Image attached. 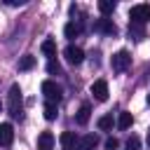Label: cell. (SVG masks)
<instances>
[{"label": "cell", "instance_id": "cell-1", "mask_svg": "<svg viewBox=\"0 0 150 150\" xmlns=\"http://www.w3.org/2000/svg\"><path fill=\"white\" fill-rule=\"evenodd\" d=\"M7 110L14 120H19L23 115V96H21V87L12 84L9 87V98H7Z\"/></svg>", "mask_w": 150, "mask_h": 150}, {"label": "cell", "instance_id": "cell-2", "mask_svg": "<svg viewBox=\"0 0 150 150\" xmlns=\"http://www.w3.org/2000/svg\"><path fill=\"white\" fill-rule=\"evenodd\" d=\"M110 66H112V70H115V73H124V70L131 66V54H129L127 49H120L117 54H112Z\"/></svg>", "mask_w": 150, "mask_h": 150}, {"label": "cell", "instance_id": "cell-3", "mask_svg": "<svg viewBox=\"0 0 150 150\" xmlns=\"http://www.w3.org/2000/svg\"><path fill=\"white\" fill-rule=\"evenodd\" d=\"M42 94H45V98H47L49 103H59L61 96H63L61 87H59L54 80H45V82H42Z\"/></svg>", "mask_w": 150, "mask_h": 150}, {"label": "cell", "instance_id": "cell-4", "mask_svg": "<svg viewBox=\"0 0 150 150\" xmlns=\"http://www.w3.org/2000/svg\"><path fill=\"white\" fill-rule=\"evenodd\" d=\"M129 16H131V23H143L150 21V5H134L129 9Z\"/></svg>", "mask_w": 150, "mask_h": 150}, {"label": "cell", "instance_id": "cell-5", "mask_svg": "<svg viewBox=\"0 0 150 150\" xmlns=\"http://www.w3.org/2000/svg\"><path fill=\"white\" fill-rule=\"evenodd\" d=\"M63 54H66V61L73 63V66H80V63L84 61V52H82L80 47H75V45H68V47L63 49Z\"/></svg>", "mask_w": 150, "mask_h": 150}, {"label": "cell", "instance_id": "cell-6", "mask_svg": "<svg viewBox=\"0 0 150 150\" xmlns=\"http://www.w3.org/2000/svg\"><path fill=\"white\" fill-rule=\"evenodd\" d=\"M94 30L103 33V35H115L117 33V26L110 21V19H96L94 21Z\"/></svg>", "mask_w": 150, "mask_h": 150}, {"label": "cell", "instance_id": "cell-7", "mask_svg": "<svg viewBox=\"0 0 150 150\" xmlns=\"http://www.w3.org/2000/svg\"><path fill=\"white\" fill-rule=\"evenodd\" d=\"M91 94L96 101H108V82L105 80H96L91 84Z\"/></svg>", "mask_w": 150, "mask_h": 150}, {"label": "cell", "instance_id": "cell-8", "mask_svg": "<svg viewBox=\"0 0 150 150\" xmlns=\"http://www.w3.org/2000/svg\"><path fill=\"white\" fill-rule=\"evenodd\" d=\"M12 141H14V129H12V124L9 122H2L0 124V145H12Z\"/></svg>", "mask_w": 150, "mask_h": 150}, {"label": "cell", "instance_id": "cell-9", "mask_svg": "<svg viewBox=\"0 0 150 150\" xmlns=\"http://www.w3.org/2000/svg\"><path fill=\"white\" fill-rule=\"evenodd\" d=\"M59 141H61V148L63 150H77V136L73 131H63Z\"/></svg>", "mask_w": 150, "mask_h": 150}, {"label": "cell", "instance_id": "cell-10", "mask_svg": "<svg viewBox=\"0 0 150 150\" xmlns=\"http://www.w3.org/2000/svg\"><path fill=\"white\" fill-rule=\"evenodd\" d=\"M98 143V138L94 134H87V136H80L77 138V150H94Z\"/></svg>", "mask_w": 150, "mask_h": 150}, {"label": "cell", "instance_id": "cell-11", "mask_svg": "<svg viewBox=\"0 0 150 150\" xmlns=\"http://www.w3.org/2000/svg\"><path fill=\"white\" fill-rule=\"evenodd\" d=\"M38 150H54V136L52 131H42L38 138Z\"/></svg>", "mask_w": 150, "mask_h": 150}, {"label": "cell", "instance_id": "cell-12", "mask_svg": "<svg viewBox=\"0 0 150 150\" xmlns=\"http://www.w3.org/2000/svg\"><path fill=\"white\" fill-rule=\"evenodd\" d=\"M63 33H66V38H68V40H73V38H77V35L82 33V21L77 19V21H70V23H66V28H63Z\"/></svg>", "mask_w": 150, "mask_h": 150}, {"label": "cell", "instance_id": "cell-13", "mask_svg": "<svg viewBox=\"0 0 150 150\" xmlns=\"http://www.w3.org/2000/svg\"><path fill=\"white\" fill-rule=\"evenodd\" d=\"M89 117H91V105L89 103H82L80 110H77V124H87Z\"/></svg>", "mask_w": 150, "mask_h": 150}, {"label": "cell", "instance_id": "cell-14", "mask_svg": "<svg viewBox=\"0 0 150 150\" xmlns=\"http://www.w3.org/2000/svg\"><path fill=\"white\" fill-rule=\"evenodd\" d=\"M129 35L138 42V40H143L145 38V28H143V23H129Z\"/></svg>", "mask_w": 150, "mask_h": 150}, {"label": "cell", "instance_id": "cell-15", "mask_svg": "<svg viewBox=\"0 0 150 150\" xmlns=\"http://www.w3.org/2000/svg\"><path fill=\"white\" fill-rule=\"evenodd\" d=\"M42 54L49 56V61H52V59L56 56V42H54V40H45V42H42Z\"/></svg>", "mask_w": 150, "mask_h": 150}, {"label": "cell", "instance_id": "cell-16", "mask_svg": "<svg viewBox=\"0 0 150 150\" xmlns=\"http://www.w3.org/2000/svg\"><path fill=\"white\" fill-rule=\"evenodd\" d=\"M42 112H45V120H56V115H59V110H56V103H45V108H42Z\"/></svg>", "mask_w": 150, "mask_h": 150}, {"label": "cell", "instance_id": "cell-17", "mask_svg": "<svg viewBox=\"0 0 150 150\" xmlns=\"http://www.w3.org/2000/svg\"><path fill=\"white\" fill-rule=\"evenodd\" d=\"M131 122H134V117H131V112H120V117H117V127L120 129H129L131 127Z\"/></svg>", "mask_w": 150, "mask_h": 150}, {"label": "cell", "instance_id": "cell-18", "mask_svg": "<svg viewBox=\"0 0 150 150\" xmlns=\"http://www.w3.org/2000/svg\"><path fill=\"white\" fill-rule=\"evenodd\" d=\"M33 66H35V56H30V54L21 56V61H19V70H30Z\"/></svg>", "mask_w": 150, "mask_h": 150}, {"label": "cell", "instance_id": "cell-19", "mask_svg": "<svg viewBox=\"0 0 150 150\" xmlns=\"http://www.w3.org/2000/svg\"><path fill=\"white\" fill-rule=\"evenodd\" d=\"M112 115H103V117H98V129L101 131H110L112 129Z\"/></svg>", "mask_w": 150, "mask_h": 150}, {"label": "cell", "instance_id": "cell-20", "mask_svg": "<svg viewBox=\"0 0 150 150\" xmlns=\"http://www.w3.org/2000/svg\"><path fill=\"white\" fill-rule=\"evenodd\" d=\"M98 9H101V14H112L115 0H98Z\"/></svg>", "mask_w": 150, "mask_h": 150}, {"label": "cell", "instance_id": "cell-21", "mask_svg": "<svg viewBox=\"0 0 150 150\" xmlns=\"http://www.w3.org/2000/svg\"><path fill=\"white\" fill-rule=\"evenodd\" d=\"M47 70H49L52 75H61V73H63V70H61V66H59V61H54V59L47 63Z\"/></svg>", "mask_w": 150, "mask_h": 150}, {"label": "cell", "instance_id": "cell-22", "mask_svg": "<svg viewBox=\"0 0 150 150\" xmlns=\"http://www.w3.org/2000/svg\"><path fill=\"white\" fill-rule=\"evenodd\" d=\"M127 148H129V150H138V148H141V138H138V136H131V138L127 141Z\"/></svg>", "mask_w": 150, "mask_h": 150}, {"label": "cell", "instance_id": "cell-23", "mask_svg": "<svg viewBox=\"0 0 150 150\" xmlns=\"http://www.w3.org/2000/svg\"><path fill=\"white\" fill-rule=\"evenodd\" d=\"M120 148V141L115 138V136H110L108 141H105V150H117Z\"/></svg>", "mask_w": 150, "mask_h": 150}, {"label": "cell", "instance_id": "cell-24", "mask_svg": "<svg viewBox=\"0 0 150 150\" xmlns=\"http://www.w3.org/2000/svg\"><path fill=\"white\" fill-rule=\"evenodd\" d=\"M148 148H150V129H148Z\"/></svg>", "mask_w": 150, "mask_h": 150}, {"label": "cell", "instance_id": "cell-25", "mask_svg": "<svg viewBox=\"0 0 150 150\" xmlns=\"http://www.w3.org/2000/svg\"><path fill=\"white\" fill-rule=\"evenodd\" d=\"M0 108H2V103H0Z\"/></svg>", "mask_w": 150, "mask_h": 150}]
</instances>
